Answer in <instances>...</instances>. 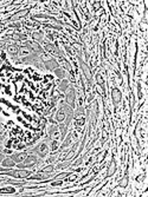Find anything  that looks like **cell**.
Returning a JSON list of instances; mask_svg holds the SVG:
<instances>
[{
    "mask_svg": "<svg viewBox=\"0 0 148 197\" xmlns=\"http://www.w3.org/2000/svg\"><path fill=\"white\" fill-rule=\"evenodd\" d=\"M113 99H114L115 105H116V104H117V103L121 100V92L117 89H115L114 91H113Z\"/></svg>",
    "mask_w": 148,
    "mask_h": 197,
    "instance_id": "6da1fadb",
    "label": "cell"
},
{
    "mask_svg": "<svg viewBox=\"0 0 148 197\" xmlns=\"http://www.w3.org/2000/svg\"><path fill=\"white\" fill-rule=\"evenodd\" d=\"M45 66H46L47 70H53L55 67H57V62H56L55 59L47 60V62H45Z\"/></svg>",
    "mask_w": 148,
    "mask_h": 197,
    "instance_id": "7a4b0ae2",
    "label": "cell"
},
{
    "mask_svg": "<svg viewBox=\"0 0 148 197\" xmlns=\"http://www.w3.org/2000/svg\"><path fill=\"white\" fill-rule=\"evenodd\" d=\"M26 157V153L24 152V153H18V155H14V156H12L11 158L13 159L14 162H21V161H24V158Z\"/></svg>",
    "mask_w": 148,
    "mask_h": 197,
    "instance_id": "3957f363",
    "label": "cell"
},
{
    "mask_svg": "<svg viewBox=\"0 0 148 197\" xmlns=\"http://www.w3.org/2000/svg\"><path fill=\"white\" fill-rule=\"evenodd\" d=\"M66 99H68V103H69L71 106H74V103H75V92H74V90L70 91V93L68 95Z\"/></svg>",
    "mask_w": 148,
    "mask_h": 197,
    "instance_id": "277c9868",
    "label": "cell"
},
{
    "mask_svg": "<svg viewBox=\"0 0 148 197\" xmlns=\"http://www.w3.org/2000/svg\"><path fill=\"white\" fill-rule=\"evenodd\" d=\"M2 165H4V166H6V168L13 166V165H14V161H13L12 158H7V159H5V161L2 162Z\"/></svg>",
    "mask_w": 148,
    "mask_h": 197,
    "instance_id": "5b68a950",
    "label": "cell"
},
{
    "mask_svg": "<svg viewBox=\"0 0 148 197\" xmlns=\"http://www.w3.org/2000/svg\"><path fill=\"white\" fill-rule=\"evenodd\" d=\"M55 73L59 77V78H64L65 77V72H64V70H62V69H57L55 71Z\"/></svg>",
    "mask_w": 148,
    "mask_h": 197,
    "instance_id": "8992f818",
    "label": "cell"
},
{
    "mask_svg": "<svg viewBox=\"0 0 148 197\" xmlns=\"http://www.w3.org/2000/svg\"><path fill=\"white\" fill-rule=\"evenodd\" d=\"M9 52L11 54H17V52H18V47L14 45V46H9Z\"/></svg>",
    "mask_w": 148,
    "mask_h": 197,
    "instance_id": "52a82bcc",
    "label": "cell"
},
{
    "mask_svg": "<svg viewBox=\"0 0 148 197\" xmlns=\"http://www.w3.org/2000/svg\"><path fill=\"white\" fill-rule=\"evenodd\" d=\"M64 119V113H63V110H61L59 112H58V115H57V120H63Z\"/></svg>",
    "mask_w": 148,
    "mask_h": 197,
    "instance_id": "ba28073f",
    "label": "cell"
},
{
    "mask_svg": "<svg viewBox=\"0 0 148 197\" xmlns=\"http://www.w3.org/2000/svg\"><path fill=\"white\" fill-rule=\"evenodd\" d=\"M127 183H128V176H126L121 181V182H120V185H121V187H126V185H127Z\"/></svg>",
    "mask_w": 148,
    "mask_h": 197,
    "instance_id": "9c48e42d",
    "label": "cell"
},
{
    "mask_svg": "<svg viewBox=\"0 0 148 197\" xmlns=\"http://www.w3.org/2000/svg\"><path fill=\"white\" fill-rule=\"evenodd\" d=\"M66 86H68V81H63V83H62V85L59 86V89L62 90V91H65Z\"/></svg>",
    "mask_w": 148,
    "mask_h": 197,
    "instance_id": "30bf717a",
    "label": "cell"
},
{
    "mask_svg": "<svg viewBox=\"0 0 148 197\" xmlns=\"http://www.w3.org/2000/svg\"><path fill=\"white\" fill-rule=\"evenodd\" d=\"M33 38H37V39H40V38H42V34H38V33H33Z\"/></svg>",
    "mask_w": 148,
    "mask_h": 197,
    "instance_id": "8fae6325",
    "label": "cell"
},
{
    "mask_svg": "<svg viewBox=\"0 0 148 197\" xmlns=\"http://www.w3.org/2000/svg\"><path fill=\"white\" fill-rule=\"evenodd\" d=\"M2 159V155H1V152H0V161Z\"/></svg>",
    "mask_w": 148,
    "mask_h": 197,
    "instance_id": "7c38bea8",
    "label": "cell"
}]
</instances>
